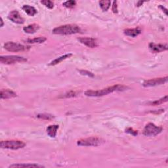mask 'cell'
Masks as SVG:
<instances>
[{
	"label": "cell",
	"instance_id": "obj_27",
	"mask_svg": "<svg viewBox=\"0 0 168 168\" xmlns=\"http://www.w3.org/2000/svg\"><path fill=\"white\" fill-rule=\"evenodd\" d=\"M126 131L127 133H130V134H131V135H133V136H136V135L138 134L137 131L133 130V128H131V127L126 129Z\"/></svg>",
	"mask_w": 168,
	"mask_h": 168
},
{
	"label": "cell",
	"instance_id": "obj_9",
	"mask_svg": "<svg viewBox=\"0 0 168 168\" xmlns=\"http://www.w3.org/2000/svg\"><path fill=\"white\" fill-rule=\"evenodd\" d=\"M8 19L13 23L16 24H22L24 23V19L17 11H13L10 12L9 14L8 15Z\"/></svg>",
	"mask_w": 168,
	"mask_h": 168
},
{
	"label": "cell",
	"instance_id": "obj_23",
	"mask_svg": "<svg viewBox=\"0 0 168 168\" xmlns=\"http://www.w3.org/2000/svg\"><path fill=\"white\" fill-rule=\"evenodd\" d=\"M41 3H42L43 5H44L46 7L49 8V9H53L54 7V3L51 1H49V0H44V1H41Z\"/></svg>",
	"mask_w": 168,
	"mask_h": 168
},
{
	"label": "cell",
	"instance_id": "obj_30",
	"mask_svg": "<svg viewBox=\"0 0 168 168\" xmlns=\"http://www.w3.org/2000/svg\"><path fill=\"white\" fill-rule=\"evenodd\" d=\"M143 3H144L143 2H141V1H140V2H138V3H137V6L139 7V6H141V5H143Z\"/></svg>",
	"mask_w": 168,
	"mask_h": 168
},
{
	"label": "cell",
	"instance_id": "obj_31",
	"mask_svg": "<svg viewBox=\"0 0 168 168\" xmlns=\"http://www.w3.org/2000/svg\"><path fill=\"white\" fill-rule=\"evenodd\" d=\"M0 20H1V21H0V22H1V25H0V27H3V24H4V23H3V20L2 18L0 19Z\"/></svg>",
	"mask_w": 168,
	"mask_h": 168
},
{
	"label": "cell",
	"instance_id": "obj_17",
	"mask_svg": "<svg viewBox=\"0 0 168 168\" xmlns=\"http://www.w3.org/2000/svg\"><path fill=\"white\" fill-rule=\"evenodd\" d=\"M43 166H40L38 164H31V163H28V164H26V163H21V164H13L10 166H9V168H26V167H43Z\"/></svg>",
	"mask_w": 168,
	"mask_h": 168
},
{
	"label": "cell",
	"instance_id": "obj_2",
	"mask_svg": "<svg viewBox=\"0 0 168 168\" xmlns=\"http://www.w3.org/2000/svg\"><path fill=\"white\" fill-rule=\"evenodd\" d=\"M81 32V28L76 24H65L60 26L53 30V33L57 35H71Z\"/></svg>",
	"mask_w": 168,
	"mask_h": 168
},
{
	"label": "cell",
	"instance_id": "obj_15",
	"mask_svg": "<svg viewBox=\"0 0 168 168\" xmlns=\"http://www.w3.org/2000/svg\"><path fill=\"white\" fill-rule=\"evenodd\" d=\"M39 29H40V27H39L38 24H30V25L27 26V27H24L23 30L26 33L34 34V33L36 32Z\"/></svg>",
	"mask_w": 168,
	"mask_h": 168
},
{
	"label": "cell",
	"instance_id": "obj_20",
	"mask_svg": "<svg viewBox=\"0 0 168 168\" xmlns=\"http://www.w3.org/2000/svg\"><path fill=\"white\" fill-rule=\"evenodd\" d=\"M167 101V95H166L165 97L161 98L160 99L155 101L153 102H150L148 103V104L150 106H157V105H162V104H163V103H164Z\"/></svg>",
	"mask_w": 168,
	"mask_h": 168
},
{
	"label": "cell",
	"instance_id": "obj_26",
	"mask_svg": "<svg viewBox=\"0 0 168 168\" xmlns=\"http://www.w3.org/2000/svg\"><path fill=\"white\" fill-rule=\"evenodd\" d=\"M80 74L82 75H85V76H88L91 77H94V75L93 73L90 72L89 71H87V70H80Z\"/></svg>",
	"mask_w": 168,
	"mask_h": 168
},
{
	"label": "cell",
	"instance_id": "obj_16",
	"mask_svg": "<svg viewBox=\"0 0 168 168\" xmlns=\"http://www.w3.org/2000/svg\"><path fill=\"white\" fill-rule=\"evenodd\" d=\"M72 54H71V53H68V54L64 55L63 56H61V57H60L59 58H57L56 59H55L54 61H51L49 64V66H55V65H56V64H58L60 63H61L63 61H64V60H65V59H66L68 58H70V57H72Z\"/></svg>",
	"mask_w": 168,
	"mask_h": 168
},
{
	"label": "cell",
	"instance_id": "obj_1",
	"mask_svg": "<svg viewBox=\"0 0 168 168\" xmlns=\"http://www.w3.org/2000/svg\"><path fill=\"white\" fill-rule=\"evenodd\" d=\"M127 89V87L121 85H116L110 87L102 89L101 90H97V91H93V90H88L85 91V95L88 97H102L106 95L113 93L114 91H124Z\"/></svg>",
	"mask_w": 168,
	"mask_h": 168
},
{
	"label": "cell",
	"instance_id": "obj_11",
	"mask_svg": "<svg viewBox=\"0 0 168 168\" xmlns=\"http://www.w3.org/2000/svg\"><path fill=\"white\" fill-rule=\"evenodd\" d=\"M149 49L154 53H160L162 51L167 50V44H156L154 43H150L149 44Z\"/></svg>",
	"mask_w": 168,
	"mask_h": 168
},
{
	"label": "cell",
	"instance_id": "obj_19",
	"mask_svg": "<svg viewBox=\"0 0 168 168\" xmlns=\"http://www.w3.org/2000/svg\"><path fill=\"white\" fill-rule=\"evenodd\" d=\"M46 40L47 39L45 37H38L34 39H28L27 41L30 43V44H41V43H44Z\"/></svg>",
	"mask_w": 168,
	"mask_h": 168
},
{
	"label": "cell",
	"instance_id": "obj_14",
	"mask_svg": "<svg viewBox=\"0 0 168 168\" xmlns=\"http://www.w3.org/2000/svg\"><path fill=\"white\" fill-rule=\"evenodd\" d=\"M58 125H51L47 128V133L50 137L54 138L57 135V130L59 129Z\"/></svg>",
	"mask_w": 168,
	"mask_h": 168
},
{
	"label": "cell",
	"instance_id": "obj_7",
	"mask_svg": "<svg viewBox=\"0 0 168 168\" xmlns=\"http://www.w3.org/2000/svg\"><path fill=\"white\" fill-rule=\"evenodd\" d=\"M4 48L11 52H20V51H27L30 49V47L15 42L9 41L4 44Z\"/></svg>",
	"mask_w": 168,
	"mask_h": 168
},
{
	"label": "cell",
	"instance_id": "obj_12",
	"mask_svg": "<svg viewBox=\"0 0 168 168\" xmlns=\"http://www.w3.org/2000/svg\"><path fill=\"white\" fill-rule=\"evenodd\" d=\"M16 93L10 89H2L0 92V98L2 99H8L16 97Z\"/></svg>",
	"mask_w": 168,
	"mask_h": 168
},
{
	"label": "cell",
	"instance_id": "obj_10",
	"mask_svg": "<svg viewBox=\"0 0 168 168\" xmlns=\"http://www.w3.org/2000/svg\"><path fill=\"white\" fill-rule=\"evenodd\" d=\"M78 40L80 43H81V44L88 47H90V48H95V47H97L98 45V41H97L96 39L95 38L82 37L78 38Z\"/></svg>",
	"mask_w": 168,
	"mask_h": 168
},
{
	"label": "cell",
	"instance_id": "obj_21",
	"mask_svg": "<svg viewBox=\"0 0 168 168\" xmlns=\"http://www.w3.org/2000/svg\"><path fill=\"white\" fill-rule=\"evenodd\" d=\"M110 4H111V2L110 1H105V0H103V1H100L99 2V5L101 8L102 9V11H106L108 9H109V7H110Z\"/></svg>",
	"mask_w": 168,
	"mask_h": 168
},
{
	"label": "cell",
	"instance_id": "obj_8",
	"mask_svg": "<svg viewBox=\"0 0 168 168\" xmlns=\"http://www.w3.org/2000/svg\"><path fill=\"white\" fill-rule=\"evenodd\" d=\"M167 76L164 77H159V78H153L145 81L143 85L144 87H154V86L160 85L167 83Z\"/></svg>",
	"mask_w": 168,
	"mask_h": 168
},
{
	"label": "cell",
	"instance_id": "obj_6",
	"mask_svg": "<svg viewBox=\"0 0 168 168\" xmlns=\"http://www.w3.org/2000/svg\"><path fill=\"white\" fill-rule=\"evenodd\" d=\"M27 61V59L26 58L17 55L2 56L0 57V62L4 64H13L17 63H24Z\"/></svg>",
	"mask_w": 168,
	"mask_h": 168
},
{
	"label": "cell",
	"instance_id": "obj_4",
	"mask_svg": "<svg viewBox=\"0 0 168 168\" xmlns=\"http://www.w3.org/2000/svg\"><path fill=\"white\" fill-rule=\"evenodd\" d=\"M104 143V141L98 137H91L77 141V145L81 146H97Z\"/></svg>",
	"mask_w": 168,
	"mask_h": 168
},
{
	"label": "cell",
	"instance_id": "obj_5",
	"mask_svg": "<svg viewBox=\"0 0 168 168\" xmlns=\"http://www.w3.org/2000/svg\"><path fill=\"white\" fill-rule=\"evenodd\" d=\"M163 129L162 127L157 126L152 123H148L143 130V135L147 137L156 136L162 131Z\"/></svg>",
	"mask_w": 168,
	"mask_h": 168
},
{
	"label": "cell",
	"instance_id": "obj_28",
	"mask_svg": "<svg viewBox=\"0 0 168 168\" xmlns=\"http://www.w3.org/2000/svg\"><path fill=\"white\" fill-rule=\"evenodd\" d=\"M112 10H113L114 13H118V5H117V2L114 1L113 2V8H112Z\"/></svg>",
	"mask_w": 168,
	"mask_h": 168
},
{
	"label": "cell",
	"instance_id": "obj_18",
	"mask_svg": "<svg viewBox=\"0 0 168 168\" xmlns=\"http://www.w3.org/2000/svg\"><path fill=\"white\" fill-rule=\"evenodd\" d=\"M23 9L27 13L30 15V16H34L36 14H37V10L36 9V8H34V7L30 6V5H24L23 7Z\"/></svg>",
	"mask_w": 168,
	"mask_h": 168
},
{
	"label": "cell",
	"instance_id": "obj_22",
	"mask_svg": "<svg viewBox=\"0 0 168 168\" xmlns=\"http://www.w3.org/2000/svg\"><path fill=\"white\" fill-rule=\"evenodd\" d=\"M76 2L74 0H69V1H66L63 3V5L66 8H73L76 6Z\"/></svg>",
	"mask_w": 168,
	"mask_h": 168
},
{
	"label": "cell",
	"instance_id": "obj_13",
	"mask_svg": "<svg viewBox=\"0 0 168 168\" xmlns=\"http://www.w3.org/2000/svg\"><path fill=\"white\" fill-rule=\"evenodd\" d=\"M142 30L140 28H130V29H126L124 30V34H126L127 36H130L135 38L137 36H139V34L141 33Z\"/></svg>",
	"mask_w": 168,
	"mask_h": 168
},
{
	"label": "cell",
	"instance_id": "obj_29",
	"mask_svg": "<svg viewBox=\"0 0 168 168\" xmlns=\"http://www.w3.org/2000/svg\"><path fill=\"white\" fill-rule=\"evenodd\" d=\"M159 7H160V9H162V10H163V11L165 13V14H166V15H167V9H166V8H165L164 7H163L162 5H160V6H159Z\"/></svg>",
	"mask_w": 168,
	"mask_h": 168
},
{
	"label": "cell",
	"instance_id": "obj_25",
	"mask_svg": "<svg viewBox=\"0 0 168 168\" xmlns=\"http://www.w3.org/2000/svg\"><path fill=\"white\" fill-rule=\"evenodd\" d=\"M78 93L76 91H70L66 94H64V95L63 97V98H69V97H76Z\"/></svg>",
	"mask_w": 168,
	"mask_h": 168
},
{
	"label": "cell",
	"instance_id": "obj_3",
	"mask_svg": "<svg viewBox=\"0 0 168 168\" xmlns=\"http://www.w3.org/2000/svg\"><path fill=\"white\" fill-rule=\"evenodd\" d=\"M2 148L10 149V150H18L24 148L26 144L23 141L19 140H10V141H2L0 144Z\"/></svg>",
	"mask_w": 168,
	"mask_h": 168
},
{
	"label": "cell",
	"instance_id": "obj_24",
	"mask_svg": "<svg viewBox=\"0 0 168 168\" xmlns=\"http://www.w3.org/2000/svg\"><path fill=\"white\" fill-rule=\"evenodd\" d=\"M37 118L42 119V120H52L54 118L53 116L52 115L50 114H38L37 115Z\"/></svg>",
	"mask_w": 168,
	"mask_h": 168
}]
</instances>
